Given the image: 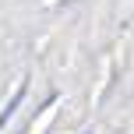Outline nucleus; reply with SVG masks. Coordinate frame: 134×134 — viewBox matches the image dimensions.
I'll use <instances>...</instances> for the list:
<instances>
[]
</instances>
